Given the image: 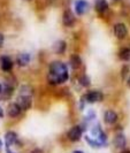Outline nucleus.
<instances>
[{"instance_id":"nucleus-1","label":"nucleus","mask_w":130,"mask_h":153,"mask_svg":"<svg viewBox=\"0 0 130 153\" xmlns=\"http://www.w3.org/2000/svg\"><path fill=\"white\" fill-rule=\"evenodd\" d=\"M68 79L67 66L61 61H53L50 65V74L47 76L48 83L52 85L61 84Z\"/></svg>"},{"instance_id":"nucleus-2","label":"nucleus","mask_w":130,"mask_h":153,"mask_svg":"<svg viewBox=\"0 0 130 153\" xmlns=\"http://www.w3.org/2000/svg\"><path fill=\"white\" fill-rule=\"evenodd\" d=\"M82 132L83 129L81 126H75V127H71L67 132V137L70 142H78L81 137H82Z\"/></svg>"},{"instance_id":"nucleus-3","label":"nucleus","mask_w":130,"mask_h":153,"mask_svg":"<svg viewBox=\"0 0 130 153\" xmlns=\"http://www.w3.org/2000/svg\"><path fill=\"white\" fill-rule=\"evenodd\" d=\"M88 102L94 104V102H100L104 99V96L100 91H89L84 97Z\"/></svg>"},{"instance_id":"nucleus-4","label":"nucleus","mask_w":130,"mask_h":153,"mask_svg":"<svg viewBox=\"0 0 130 153\" xmlns=\"http://www.w3.org/2000/svg\"><path fill=\"white\" fill-rule=\"evenodd\" d=\"M114 35L116 36V38L123 39L127 37L128 35V29L123 23H116L114 25Z\"/></svg>"},{"instance_id":"nucleus-5","label":"nucleus","mask_w":130,"mask_h":153,"mask_svg":"<svg viewBox=\"0 0 130 153\" xmlns=\"http://www.w3.org/2000/svg\"><path fill=\"white\" fill-rule=\"evenodd\" d=\"M16 104L21 107L22 111H28L31 107L32 99H31V97H27V96H19Z\"/></svg>"},{"instance_id":"nucleus-6","label":"nucleus","mask_w":130,"mask_h":153,"mask_svg":"<svg viewBox=\"0 0 130 153\" xmlns=\"http://www.w3.org/2000/svg\"><path fill=\"white\" fill-rule=\"evenodd\" d=\"M0 67L6 73L10 71L13 69V61H12V59L9 56H7V55H2L0 58Z\"/></svg>"},{"instance_id":"nucleus-7","label":"nucleus","mask_w":130,"mask_h":153,"mask_svg":"<svg viewBox=\"0 0 130 153\" xmlns=\"http://www.w3.org/2000/svg\"><path fill=\"white\" fill-rule=\"evenodd\" d=\"M62 22L66 27H71L75 23V16L73 14V12L70 9H67L63 13V17H62Z\"/></svg>"},{"instance_id":"nucleus-8","label":"nucleus","mask_w":130,"mask_h":153,"mask_svg":"<svg viewBox=\"0 0 130 153\" xmlns=\"http://www.w3.org/2000/svg\"><path fill=\"white\" fill-rule=\"evenodd\" d=\"M21 112H22V109H21V107H20L16 102L10 104L7 108V114H8V116H10V117H17L19 115L21 114Z\"/></svg>"},{"instance_id":"nucleus-9","label":"nucleus","mask_w":130,"mask_h":153,"mask_svg":"<svg viewBox=\"0 0 130 153\" xmlns=\"http://www.w3.org/2000/svg\"><path fill=\"white\" fill-rule=\"evenodd\" d=\"M113 144L116 149H124L126 144H127V139L124 137L123 134H117L115 135L114 139H113Z\"/></svg>"},{"instance_id":"nucleus-10","label":"nucleus","mask_w":130,"mask_h":153,"mask_svg":"<svg viewBox=\"0 0 130 153\" xmlns=\"http://www.w3.org/2000/svg\"><path fill=\"white\" fill-rule=\"evenodd\" d=\"M89 9V4L85 0H78L75 4V10L78 15H83L85 12Z\"/></svg>"},{"instance_id":"nucleus-11","label":"nucleus","mask_w":130,"mask_h":153,"mask_svg":"<svg viewBox=\"0 0 130 153\" xmlns=\"http://www.w3.org/2000/svg\"><path fill=\"white\" fill-rule=\"evenodd\" d=\"M104 120H105V122L107 123V124H114L117 121V114L115 113L114 111L108 109L104 114Z\"/></svg>"},{"instance_id":"nucleus-12","label":"nucleus","mask_w":130,"mask_h":153,"mask_svg":"<svg viewBox=\"0 0 130 153\" xmlns=\"http://www.w3.org/2000/svg\"><path fill=\"white\" fill-rule=\"evenodd\" d=\"M16 62L20 67H24L27 65H29L30 62V55L28 53H22L20 55H17V59H16Z\"/></svg>"},{"instance_id":"nucleus-13","label":"nucleus","mask_w":130,"mask_h":153,"mask_svg":"<svg viewBox=\"0 0 130 153\" xmlns=\"http://www.w3.org/2000/svg\"><path fill=\"white\" fill-rule=\"evenodd\" d=\"M69 63H70V66H71L73 69H78L81 67V65H82V60H81L79 55L73 54V55L69 58Z\"/></svg>"},{"instance_id":"nucleus-14","label":"nucleus","mask_w":130,"mask_h":153,"mask_svg":"<svg viewBox=\"0 0 130 153\" xmlns=\"http://www.w3.org/2000/svg\"><path fill=\"white\" fill-rule=\"evenodd\" d=\"M54 48V52L56 54H62L65 53V51H66V48H67V43L65 42V40H59V42H56L53 46Z\"/></svg>"},{"instance_id":"nucleus-15","label":"nucleus","mask_w":130,"mask_h":153,"mask_svg":"<svg viewBox=\"0 0 130 153\" xmlns=\"http://www.w3.org/2000/svg\"><path fill=\"white\" fill-rule=\"evenodd\" d=\"M17 135H16L14 131H8L5 135V140H6V144L7 145H13L17 142Z\"/></svg>"},{"instance_id":"nucleus-16","label":"nucleus","mask_w":130,"mask_h":153,"mask_svg":"<svg viewBox=\"0 0 130 153\" xmlns=\"http://www.w3.org/2000/svg\"><path fill=\"white\" fill-rule=\"evenodd\" d=\"M94 8L98 13H104L106 12L108 8V4L106 0H97L96 1V5H94Z\"/></svg>"},{"instance_id":"nucleus-17","label":"nucleus","mask_w":130,"mask_h":153,"mask_svg":"<svg viewBox=\"0 0 130 153\" xmlns=\"http://www.w3.org/2000/svg\"><path fill=\"white\" fill-rule=\"evenodd\" d=\"M119 56L123 61L130 60V47H123L122 50L119 52Z\"/></svg>"},{"instance_id":"nucleus-18","label":"nucleus","mask_w":130,"mask_h":153,"mask_svg":"<svg viewBox=\"0 0 130 153\" xmlns=\"http://www.w3.org/2000/svg\"><path fill=\"white\" fill-rule=\"evenodd\" d=\"M20 96H27V97H32V88H31L30 85H23L22 88H21V90H20Z\"/></svg>"},{"instance_id":"nucleus-19","label":"nucleus","mask_w":130,"mask_h":153,"mask_svg":"<svg viewBox=\"0 0 130 153\" xmlns=\"http://www.w3.org/2000/svg\"><path fill=\"white\" fill-rule=\"evenodd\" d=\"M78 81H79V84L82 85V86H85V88H86V86H89V85H90V78L86 76V75L81 76Z\"/></svg>"},{"instance_id":"nucleus-20","label":"nucleus","mask_w":130,"mask_h":153,"mask_svg":"<svg viewBox=\"0 0 130 153\" xmlns=\"http://www.w3.org/2000/svg\"><path fill=\"white\" fill-rule=\"evenodd\" d=\"M85 139H86V142H88L91 146H93V147H99V146H101V144H100L97 139L93 140V139H91L90 137H85Z\"/></svg>"},{"instance_id":"nucleus-21","label":"nucleus","mask_w":130,"mask_h":153,"mask_svg":"<svg viewBox=\"0 0 130 153\" xmlns=\"http://www.w3.org/2000/svg\"><path fill=\"white\" fill-rule=\"evenodd\" d=\"M128 71H129V68H128L127 66H124V67L122 68V77L123 78H126L127 74H128Z\"/></svg>"},{"instance_id":"nucleus-22","label":"nucleus","mask_w":130,"mask_h":153,"mask_svg":"<svg viewBox=\"0 0 130 153\" xmlns=\"http://www.w3.org/2000/svg\"><path fill=\"white\" fill-rule=\"evenodd\" d=\"M30 153H44V151H43V150H40V149H33Z\"/></svg>"},{"instance_id":"nucleus-23","label":"nucleus","mask_w":130,"mask_h":153,"mask_svg":"<svg viewBox=\"0 0 130 153\" xmlns=\"http://www.w3.org/2000/svg\"><path fill=\"white\" fill-rule=\"evenodd\" d=\"M4 40H5L4 35H2V33H0V47H2V45H4Z\"/></svg>"},{"instance_id":"nucleus-24","label":"nucleus","mask_w":130,"mask_h":153,"mask_svg":"<svg viewBox=\"0 0 130 153\" xmlns=\"http://www.w3.org/2000/svg\"><path fill=\"white\" fill-rule=\"evenodd\" d=\"M0 117H4V111L1 107H0Z\"/></svg>"},{"instance_id":"nucleus-25","label":"nucleus","mask_w":130,"mask_h":153,"mask_svg":"<svg viewBox=\"0 0 130 153\" xmlns=\"http://www.w3.org/2000/svg\"><path fill=\"white\" fill-rule=\"evenodd\" d=\"M121 153H130V151L129 150H124V151H122Z\"/></svg>"},{"instance_id":"nucleus-26","label":"nucleus","mask_w":130,"mask_h":153,"mask_svg":"<svg viewBox=\"0 0 130 153\" xmlns=\"http://www.w3.org/2000/svg\"><path fill=\"white\" fill-rule=\"evenodd\" d=\"M73 153H84V152H82V151H74Z\"/></svg>"},{"instance_id":"nucleus-27","label":"nucleus","mask_w":130,"mask_h":153,"mask_svg":"<svg viewBox=\"0 0 130 153\" xmlns=\"http://www.w3.org/2000/svg\"><path fill=\"white\" fill-rule=\"evenodd\" d=\"M2 92V86H1V84H0V93Z\"/></svg>"},{"instance_id":"nucleus-28","label":"nucleus","mask_w":130,"mask_h":153,"mask_svg":"<svg viewBox=\"0 0 130 153\" xmlns=\"http://www.w3.org/2000/svg\"><path fill=\"white\" fill-rule=\"evenodd\" d=\"M128 85H129V86H130V78H129V79H128Z\"/></svg>"},{"instance_id":"nucleus-29","label":"nucleus","mask_w":130,"mask_h":153,"mask_svg":"<svg viewBox=\"0 0 130 153\" xmlns=\"http://www.w3.org/2000/svg\"><path fill=\"white\" fill-rule=\"evenodd\" d=\"M0 146H1V143H0Z\"/></svg>"}]
</instances>
